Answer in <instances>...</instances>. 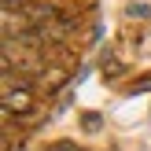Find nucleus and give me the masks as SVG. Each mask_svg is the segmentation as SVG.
<instances>
[{
  "instance_id": "f03ea898",
  "label": "nucleus",
  "mask_w": 151,
  "mask_h": 151,
  "mask_svg": "<svg viewBox=\"0 0 151 151\" xmlns=\"http://www.w3.org/2000/svg\"><path fill=\"white\" fill-rule=\"evenodd\" d=\"M22 4H26V0H22Z\"/></svg>"
},
{
  "instance_id": "f257e3e1",
  "label": "nucleus",
  "mask_w": 151,
  "mask_h": 151,
  "mask_svg": "<svg viewBox=\"0 0 151 151\" xmlns=\"http://www.w3.org/2000/svg\"><path fill=\"white\" fill-rule=\"evenodd\" d=\"M129 15H140V19H144V15H147V7H144V4H129Z\"/></svg>"
}]
</instances>
